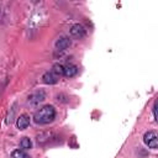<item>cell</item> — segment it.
<instances>
[{"instance_id": "6", "label": "cell", "mask_w": 158, "mask_h": 158, "mask_svg": "<svg viewBox=\"0 0 158 158\" xmlns=\"http://www.w3.org/2000/svg\"><path fill=\"white\" fill-rule=\"evenodd\" d=\"M30 121H31V118H30V116H28L27 114L20 115V116L17 117V121H16L17 128H19V130H26V128L28 127V125H30Z\"/></svg>"}, {"instance_id": "11", "label": "cell", "mask_w": 158, "mask_h": 158, "mask_svg": "<svg viewBox=\"0 0 158 158\" xmlns=\"http://www.w3.org/2000/svg\"><path fill=\"white\" fill-rule=\"evenodd\" d=\"M20 144H21V147H22L23 149H30V148L32 147V142H31V139H30L28 137H23V138L21 139Z\"/></svg>"}, {"instance_id": "1", "label": "cell", "mask_w": 158, "mask_h": 158, "mask_svg": "<svg viewBox=\"0 0 158 158\" xmlns=\"http://www.w3.org/2000/svg\"><path fill=\"white\" fill-rule=\"evenodd\" d=\"M56 117V110L52 105H44L38 109L33 115V121L38 125H47Z\"/></svg>"}, {"instance_id": "8", "label": "cell", "mask_w": 158, "mask_h": 158, "mask_svg": "<svg viewBox=\"0 0 158 158\" xmlns=\"http://www.w3.org/2000/svg\"><path fill=\"white\" fill-rule=\"evenodd\" d=\"M78 73V67L74 64H67L64 67V77L67 78H72Z\"/></svg>"}, {"instance_id": "5", "label": "cell", "mask_w": 158, "mask_h": 158, "mask_svg": "<svg viewBox=\"0 0 158 158\" xmlns=\"http://www.w3.org/2000/svg\"><path fill=\"white\" fill-rule=\"evenodd\" d=\"M72 41L68 36H62L56 41V49L57 51H65L70 46Z\"/></svg>"}, {"instance_id": "13", "label": "cell", "mask_w": 158, "mask_h": 158, "mask_svg": "<svg viewBox=\"0 0 158 158\" xmlns=\"http://www.w3.org/2000/svg\"><path fill=\"white\" fill-rule=\"evenodd\" d=\"M0 11H1V9H0Z\"/></svg>"}, {"instance_id": "3", "label": "cell", "mask_w": 158, "mask_h": 158, "mask_svg": "<svg viewBox=\"0 0 158 158\" xmlns=\"http://www.w3.org/2000/svg\"><path fill=\"white\" fill-rule=\"evenodd\" d=\"M70 35H72V37H74L77 40H81V38L85 37L86 30H85V27L81 23H75L70 28Z\"/></svg>"}, {"instance_id": "7", "label": "cell", "mask_w": 158, "mask_h": 158, "mask_svg": "<svg viewBox=\"0 0 158 158\" xmlns=\"http://www.w3.org/2000/svg\"><path fill=\"white\" fill-rule=\"evenodd\" d=\"M42 81L44 84H48V85H52V84H56L58 81V77L56 74H53L52 72H46L43 75H42Z\"/></svg>"}, {"instance_id": "10", "label": "cell", "mask_w": 158, "mask_h": 158, "mask_svg": "<svg viewBox=\"0 0 158 158\" xmlns=\"http://www.w3.org/2000/svg\"><path fill=\"white\" fill-rule=\"evenodd\" d=\"M11 158H30L28 154L22 149H15L11 153Z\"/></svg>"}, {"instance_id": "4", "label": "cell", "mask_w": 158, "mask_h": 158, "mask_svg": "<svg viewBox=\"0 0 158 158\" xmlns=\"http://www.w3.org/2000/svg\"><path fill=\"white\" fill-rule=\"evenodd\" d=\"M44 99H46V93L43 90H36V91H33L32 94L28 95L27 101L30 104H33L35 105V104H38V102L43 101Z\"/></svg>"}, {"instance_id": "2", "label": "cell", "mask_w": 158, "mask_h": 158, "mask_svg": "<svg viewBox=\"0 0 158 158\" xmlns=\"http://www.w3.org/2000/svg\"><path fill=\"white\" fill-rule=\"evenodd\" d=\"M143 142L152 149L158 148V135L156 131H148L143 135Z\"/></svg>"}, {"instance_id": "9", "label": "cell", "mask_w": 158, "mask_h": 158, "mask_svg": "<svg viewBox=\"0 0 158 158\" xmlns=\"http://www.w3.org/2000/svg\"><path fill=\"white\" fill-rule=\"evenodd\" d=\"M51 72L53 74H56L57 77H62V75H64V67L62 64H59V63H56V64H53Z\"/></svg>"}, {"instance_id": "12", "label": "cell", "mask_w": 158, "mask_h": 158, "mask_svg": "<svg viewBox=\"0 0 158 158\" xmlns=\"http://www.w3.org/2000/svg\"><path fill=\"white\" fill-rule=\"evenodd\" d=\"M153 115H154V118L157 120V104H154L153 106Z\"/></svg>"}]
</instances>
